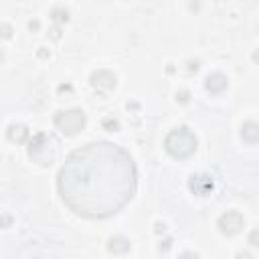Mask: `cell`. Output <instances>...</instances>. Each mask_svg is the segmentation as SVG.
<instances>
[{
    "instance_id": "cell-1",
    "label": "cell",
    "mask_w": 259,
    "mask_h": 259,
    "mask_svg": "<svg viewBox=\"0 0 259 259\" xmlns=\"http://www.w3.org/2000/svg\"><path fill=\"white\" fill-rule=\"evenodd\" d=\"M136 164L111 142H91L69 154L57 176L63 202L81 217L107 219L136 192Z\"/></svg>"
},
{
    "instance_id": "cell-2",
    "label": "cell",
    "mask_w": 259,
    "mask_h": 259,
    "mask_svg": "<svg viewBox=\"0 0 259 259\" xmlns=\"http://www.w3.org/2000/svg\"><path fill=\"white\" fill-rule=\"evenodd\" d=\"M164 148H166V152L170 154V156H174V158H188V156H192L194 154V150H196V136L188 130V127H176V130H172L168 136H166V140H164Z\"/></svg>"
},
{
    "instance_id": "cell-3",
    "label": "cell",
    "mask_w": 259,
    "mask_h": 259,
    "mask_svg": "<svg viewBox=\"0 0 259 259\" xmlns=\"http://www.w3.org/2000/svg\"><path fill=\"white\" fill-rule=\"evenodd\" d=\"M85 123H87V117L83 109H65V111H57L55 115V125L65 136L79 134L85 127Z\"/></svg>"
},
{
    "instance_id": "cell-4",
    "label": "cell",
    "mask_w": 259,
    "mask_h": 259,
    "mask_svg": "<svg viewBox=\"0 0 259 259\" xmlns=\"http://www.w3.org/2000/svg\"><path fill=\"white\" fill-rule=\"evenodd\" d=\"M51 144H53V140L47 134H36L28 144V156L38 164H51V160L55 156V150H51L53 148Z\"/></svg>"
},
{
    "instance_id": "cell-5",
    "label": "cell",
    "mask_w": 259,
    "mask_h": 259,
    "mask_svg": "<svg viewBox=\"0 0 259 259\" xmlns=\"http://www.w3.org/2000/svg\"><path fill=\"white\" fill-rule=\"evenodd\" d=\"M217 227H219V231H221L223 235L231 237V235H237V233L243 231V227H245V219H243V214L237 212V210H227L225 214L219 217Z\"/></svg>"
},
{
    "instance_id": "cell-6",
    "label": "cell",
    "mask_w": 259,
    "mask_h": 259,
    "mask_svg": "<svg viewBox=\"0 0 259 259\" xmlns=\"http://www.w3.org/2000/svg\"><path fill=\"white\" fill-rule=\"evenodd\" d=\"M188 186H190V190L194 194L204 196V194H208L212 190L214 182H212V176H208V174H192L190 180H188Z\"/></svg>"
},
{
    "instance_id": "cell-7",
    "label": "cell",
    "mask_w": 259,
    "mask_h": 259,
    "mask_svg": "<svg viewBox=\"0 0 259 259\" xmlns=\"http://www.w3.org/2000/svg\"><path fill=\"white\" fill-rule=\"evenodd\" d=\"M115 81H117L115 75L111 71H107V69H97V71L91 73V85L93 87H99V89L109 91V89L115 87Z\"/></svg>"
},
{
    "instance_id": "cell-8",
    "label": "cell",
    "mask_w": 259,
    "mask_h": 259,
    "mask_svg": "<svg viewBox=\"0 0 259 259\" xmlns=\"http://www.w3.org/2000/svg\"><path fill=\"white\" fill-rule=\"evenodd\" d=\"M229 85V79L223 75V73H210L206 79H204V87L208 93H221L225 91Z\"/></svg>"
},
{
    "instance_id": "cell-9",
    "label": "cell",
    "mask_w": 259,
    "mask_h": 259,
    "mask_svg": "<svg viewBox=\"0 0 259 259\" xmlns=\"http://www.w3.org/2000/svg\"><path fill=\"white\" fill-rule=\"evenodd\" d=\"M241 138L249 144H259V121H245L241 125Z\"/></svg>"
},
{
    "instance_id": "cell-10",
    "label": "cell",
    "mask_w": 259,
    "mask_h": 259,
    "mask_svg": "<svg viewBox=\"0 0 259 259\" xmlns=\"http://www.w3.org/2000/svg\"><path fill=\"white\" fill-rule=\"evenodd\" d=\"M107 249H109L111 253H127V251H130V241H127L125 237H121V235L111 237L109 243H107Z\"/></svg>"
},
{
    "instance_id": "cell-11",
    "label": "cell",
    "mask_w": 259,
    "mask_h": 259,
    "mask_svg": "<svg viewBox=\"0 0 259 259\" xmlns=\"http://www.w3.org/2000/svg\"><path fill=\"white\" fill-rule=\"evenodd\" d=\"M8 138L12 140V142H24L26 138H28V130L24 127V125H10L8 127Z\"/></svg>"
},
{
    "instance_id": "cell-12",
    "label": "cell",
    "mask_w": 259,
    "mask_h": 259,
    "mask_svg": "<svg viewBox=\"0 0 259 259\" xmlns=\"http://www.w3.org/2000/svg\"><path fill=\"white\" fill-rule=\"evenodd\" d=\"M51 16H53V20H57V22H67V20H69V12H67L65 8H61V6L53 8V10H51Z\"/></svg>"
},
{
    "instance_id": "cell-13",
    "label": "cell",
    "mask_w": 259,
    "mask_h": 259,
    "mask_svg": "<svg viewBox=\"0 0 259 259\" xmlns=\"http://www.w3.org/2000/svg\"><path fill=\"white\" fill-rule=\"evenodd\" d=\"M101 123H103V127H105V130H109V132H115V130L119 127L117 119H113V117H105Z\"/></svg>"
},
{
    "instance_id": "cell-14",
    "label": "cell",
    "mask_w": 259,
    "mask_h": 259,
    "mask_svg": "<svg viewBox=\"0 0 259 259\" xmlns=\"http://www.w3.org/2000/svg\"><path fill=\"white\" fill-rule=\"evenodd\" d=\"M253 247H259V229H253L251 233H249V239H247Z\"/></svg>"
},
{
    "instance_id": "cell-15",
    "label": "cell",
    "mask_w": 259,
    "mask_h": 259,
    "mask_svg": "<svg viewBox=\"0 0 259 259\" xmlns=\"http://www.w3.org/2000/svg\"><path fill=\"white\" fill-rule=\"evenodd\" d=\"M178 259H200V257L196 253H192V251H184V253L178 255Z\"/></svg>"
},
{
    "instance_id": "cell-16",
    "label": "cell",
    "mask_w": 259,
    "mask_h": 259,
    "mask_svg": "<svg viewBox=\"0 0 259 259\" xmlns=\"http://www.w3.org/2000/svg\"><path fill=\"white\" fill-rule=\"evenodd\" d=\"M176 101L186 103V101H188V91H180V93H176Z\"/></svg>"
},
{
    "instance_id": "cell-17",
    "label": "cell",
    "mask_w": 259,
    "mask_h": 259,
    "mask_svg": "<svg viewBox=\"0 0 259 259\" xmlns=\"http://www.w3.org/2000/svg\"><path fill=\"white\" fill-rule=\"evenodd\" d=\"M2 30H4V32H2L4 38H8V36H10V26H8V24H2Z\"/></svg>"
},
{
    "instance_id": "cell-18",
    "label": "cell",
    "mask_w": 259,
    "mask_h": 259,
    "mask_svg": "<svg viewBox=\"0 0 259 259\" xmlns=\"http://www.w3.org/2000/svg\"><path fill=\"white\" fill-rule=\"evenodd\" d=\"M188 69H190V71H196V69H198V61H194V63L190 61V63H188Z\"/></svg>"
},
{
    "instance_id": "cell-19",
    "label": "cell",
    "mask_w": 259,
    "mask_h": 259,
    "mask_svg": "<svg viewBox=\"0 0 259 259\" xmlns=\"http://www.w3.org/2000/svg\"><path fill=\"white\" fill-rule=\"evenodd\" d=\"M237 259H251L249 253H237Z\"/></svg>"
},
{
    "instance_id": "cell-20",
    "label": "cell",
    "mask_w": 259,
    "mask_h": 259,
    "mask_svg": "<svg viewBox=\"0 0 259 259\" xmlns=\"http://www.w3.org/2000/svg\"><path fill=\"white\" fill-rule=\"evenodd\" d=\"M51 32H53V38H59V28H53Z\"/></svg>"
},
{
    "instance_id": "cell-21",
    "label": "cell",
    "mask_w": 259,
    "mask_h": 259,
    "mask_svg": "<svg viewBox=\"0 0 259 259\" xmlns=\"http://www.w3.org/2000/svg\"><path fill=\"white\" fill-rule=\"evenodd\" d=\"M253 61H255V63H259V51H255V53H253Z\"/></svg>"
}]
</instances>
